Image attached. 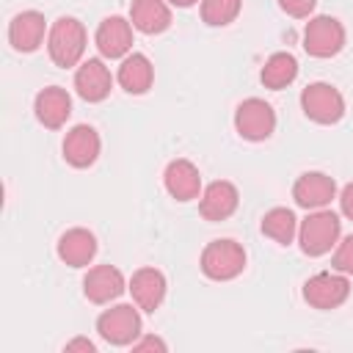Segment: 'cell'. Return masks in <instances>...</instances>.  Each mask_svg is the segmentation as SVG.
Listing matches in <instances>:
<instances>
[{"label":"cell","instance_id":"cell-1","mask_svg":"<svg viewBox=\"0 0 353 353\" xmlns=\"http://www.w3.org/2000/svg\"><path fill=\"white\" fill-rule=\"evenodd\" d=\"M339 234H342V221L336 212H331L325 207L309 212L298 226V243H301V251L306 256L328 254L339 243Z\"/></svg>","mask_w":353,"mask_h":353},{"label":"cell","instance_id":"cell-2","mask_svg":"<svg viewBox=\"0 0 353 353\" xmlns=\"http://www.w3.org/2000/svg\"><path fill=\"white\" fill-rule=\"evenodd\" d=\"M85 44H88V36H85V28L80 19L74 17H61L52 22L50 33H47V52L52 58L55 66H74L83 52H85Z\"/></svg>","mask_w":353,"mask_h":353},{"label":"cell","instance_id":"cell-3","mask_svg":"<svg viewBox=\"0 0 353 353\" xmlns=\"http://www.w3.org/2000/svg\"><path fill=\"white\" fill-rule=\"evenodd\" d=\"M201 273L212 281H229L245 268V248L234 240H212L201 251Z\"/></svg>","mask_w":353,"mask_h":353},{"label":"cell","instance_id":"cell-4","mask_svg":"<svg viewBox=\"0 0 353 353\" xmlns=\"http://www.w3.org/2000/svg\"><path fill=\"white\" fill-rule=\"evenodd\" d=\"M301 108L317 124H336L345 116V97L331 83H309L301 91Z\"/></svg>","mask_w":353,"mask_h":353},{"label":"cell","instance_id":"cell-5","mask_svg":"<svg viewBox=\"0 0 353 353\" xmlns=\"http://www.w3.org/2000/svg\"><path fill=\"white\" fill-rule=\"evenodd\" d=\"M345 47V25L336 17H312L303 28V50L314 58H331Z\"/></svg>","mask_w":353,"mask_h":353},{"label":"cell","instance_id":"cell-6","mask_svg":"<svg viewBox=\"0 0 353 353\" xmlns=\"http://www.w3.org/2000/svg\"><path fill=\"white\" fill-rule=\"evenodd\" d=\"M234 130L245 141H265L276 130V110L259 97L243 99L234 110Z\"/></svg>","mask_w":353,"mask_h":353},{"label":"cell","instance_id":"cell-7","mask_svg":"<svg viewBox=\"0 0 353 353\" xmlns=\"http://www.w3.org/2000/svg\"><path fill=\"white\" fill-rule=\"evenodd\" d=\"M97 331L108 345H132L141 334V314L130 303H116L97 317Z\"/></svg>","mask_w":353,"mask_h":353},{"label":"cell","instance_id":"cell-8","mask_svg":"<svg viewBox=\"0 0 353 353\" xmlns=\"http://www.w3.org/2000/svg\"><path fill=\"white\" fill-rule=\"evenodd\" d=\"M347 295H350V281H347V276L345 273H331V270H325V273H314L306 284H303V298H306V303L309 306H314V309H336V306H342L345 301H347Z\"/></svg>","mask_w":353,"mask_h":353},{"label":"cell","instance_id":"cell-9","mask_svg":"<svg viewBox=\"0 0 353 353\" xmlns=\"http://www.w3.org/2000/svg\"><path fill=\"white\" fill-rule=\"evenodd\" d=\"M336 196V182L323 171H306L292 185V199L303 210H323Z\"/></svg>","mask_w":353,"mask_h":353},{"label":"cell","instance_id":"cell-10","mask_svg":"<svg viewBox=\"0 0 353 353\" xmlns=\"http://www.w3.org/2000/svg\"><path fill=\"white\" fill-rule=\"evenodd\" d=\"M113 88V74L102 58H88L74 72V91L85 102H102Z\"/></svg>","mask_w":353,"mask_h":353},{"label":"cell","instance_id":"cell-11","mask_svg":"<svg viewBox=\"0 0 353 353\" xmlns=\"http://www.w3.org/2000/svg\"><path fill=\"white\" fill-rule=\"evenodd\" d=\"M94 41L102 58H124L132 47V22L124 17H105L97 28Z\"/></svg>","mask_w":353,"mask_h":353},{"label":"cell","instance_id":"cell-12","mask_svg":"<svg viewBox=\"0 0 353 353\" xmlns=\"http://www.w3.org/2000/svg\"><path fill=\"white\" fill-rule=\"evenodd\" d=\"M127 290L124 276L116 265H97L83 279V292L91 303H110Z\"/></svg>","mask_w":353,"mask_h":353},{"label":"cell","instance_id":"cell-13","mask_svg":"<svg viewBox=\"0 0 353 353\" xmlns=\"http://www.w3.org/2000/svg\"><path fill=\"white\" fill-rule=\"evenodd\" d=\"M99 146H102V141H99V135H97L94 127L74 124L66 132V138H63V157L74 168H88L99 157Z\"/></svg>","mask_w":353,"mask_h":353},{"label":"cell","instance_id":"cell-14","mask_svg":"<svg viewBox=\"0 0 353 353\" xmlns=\"http://www.w3.org/2000/svg\"><path fill=\"white\" fill-rule=\"evenodd\" d=\"M240 204V193L232 182L226 179H215L204 188L201 201H199V212L204 221H226Z\"/></svg>","mask_w":353,"mask_h":353},{"label":"cell","instance_id":"cell-15","mask_svg":"<svg viewBox=\"0 0 353 353\" xmlns=\"http://www.w3.org/2000/svg\"><path fill=\"white\" fill-rule=\"evenodd\" d=\"M33 110H36V119L47 127V130H58L66 124L69 113H72V97L66 94V88L61 85H47L36 94L33 99Z\"/></svg>","mask_w":353,"mask_h":353},{"label":"cell","instance_id":"cell-16","mask_svg":"<svg viewBox=\"0 0 353 353\" xmlns=\"http://www.w3.org/2000/svg\"><path fill=\"white\" fill-rule=\"evenodd\" d=\"M163 182H165V190H168L176 201H193V199H199V193H201V174H199V168H196L190 160H185V157L171 160V163L165 165Z\"/></svg>","mask_w":353,"mask_h":353},{"label":"cell","instance_id":"cell-17","mask_svg":"<svg viewBox=\"0 0 353 353\" xmlns=\"http://www.w3.org/2000/svg\"><path fill=\"white\" fill-rule=\"evenodd\" d=\"M44 33H47V19L44 14L39 11H22L11 19L8 25V41L14 50L19 52H33L41 47L44 41Z\"/></svg>","mask_w":353,"mask_h":353},{"label":"cell","instance_id":"cell-18","mask_svg":"<svg viewBox=\"0 0 353 353\" xmlns=\"http://www.w3.org/2000/svg\"><path fill=\"white\" fill-rule=\"evenodd\" d=\"M130 292L138 309L154 312L165 298V276L157 268H141L130 279Z\"/></svg>","mask_w":353,"mask_h":353},{"label":"cell","instance_id":"cell-19","mask_svg":"<svg viewBox=\"0 0 353 353\" xmlns=\"http://www.w3.org/2000/svg\"><path fill=\"white\" fill-rule=\"evenodd\" d=\"M94 254H97V237L83 226L66 229L58 237V256L69 268H85L94 259Z\"/></svg>","mask_w":353,"mask_h":353},{"label":"cell","instance_id":"cell-20","mask_svg":"<svg viewBox=\"0 0 353 353\" xmlns=\"http://www.w3.org/2000/svg\"><path fill=\"white\" fill-rule=\"evenodd\" d=\"M130 22L135 30L154 36L168 30L171 25V8L165 0H132L130 6Z\"/></svg>","mask_w":353,"mask_h":353},{"label":"cell","instance_id":"cell-21","mask_svg":"<svg viewBox=\"0 0 353 353\" xmlns=\"http://www.w3.org/2000/svg\"><path fill=\"white\" fill-rule=\"evenodd\" d=\"M116 80L127 94H146L152 88V80H154V66L143 52L124 55Z\"/></svg>","mask_w":353,"mask_h":353},{"label":"cell","instance_id":"cell-22","mask_svg":"<svg viewBox=\"0 0 353 353\" xmlns=\"http://www.w3.org/2000/svg\"><path fill=\"white\" fill-rule=\"evenodd\" d=\"M295 77H298V61H295V55H290V52H273V55L265 61L262 72H259L262 85L270 88V91L287 88Z\"/></svg>","mask_w":353,"mask_h":353},{"label":"cell","instance_id":"cell-23","mask_svg":"<svg viewBox=\"0 0 353 353\" xmlns=\"http://www.w3.org/2000/svg\"><path fill=\"white\" fill-rule=\"evenodd\" d=\"M262 234H268L279 245H290L295 240V234H298V218H295V212L287 210V207L268 210L265 218H262Z\"/></svg>","mask_w":353,"mask_h":353},{"label":"cell","instance_id":"cell-24","mask_svg":"<svg viewBox=\"0 0 353 353\" xmlns=\"http://www.w3.org/2000/svg\"><path fill=\"white\" fill-rule=\"evenodd\" d=\"M243 0H201V19L212 28H223L237 19Z\"/></svg>","mask_w":353,"mask_h":353},{"label":"cell","instance_id":"cell-25","mask_svg":"<svg viewBox=\"0 0 353 353\" xmlns=\"http://www.w3.org/2000/svg\"><path fill=\"white\" fill-rule=\"evenodd\" d=\"M331 265H334V270H339V273H345V276H353V234H347V237L336 245Z\"/></svg>","mask_w":353,"mask_h":353},{"label":"cell","instance_id":"cell-26","mask_svg":"<svg viewBox=\"0 0 353 353\" xmlns=\"http://www.w3.org/2000/svg\"><path fill=\"white\" fill-rule=\"evenodd\" d=\"M314 3H317V0H279L281 11H284V14H290V17H295V19L309 17V14H312V8H314Z\"/></svg>","mask_w":353,"mask_h":353},{"label":"cell","instance_id":"cell-27","mask_svg":"<svg viewBox=\"0 0 353 353\" xmlns=\"http://www.w3.org/2000/svg\"><path fill=\"white\" fill-rule=\"evenodd\" d=\"M339 207H342V215L353 221V182H347L339 193Z\"/></svg>","mask_w":353,"mask_h":353},{"label":"cell","instance_id":"cell-28","mask_svg":"<svg viewBox=\"0 0 353 353\" xmlns=\"http://www.w3.org/2000/svg\"><path fill=\"white\" fill-rule=\"evenodd\" d=\"M132 350H165V342L157 336H143V339L132 342Z\"/></svg>","mask_w":353,"mask_h":353},{"label":"cell","instance_id":"cell-29","mask_svg":"<svg viewBox=\"0 0 353 353\" xmlns=\"http://www.w3.org/2000/svg\"><path fill=\"white\" fill-rule=\"evenodd\" d=\"M66 353H72V350H85V353H94L97 350V345L91 342V339H85V336H77V339H72V342H66V347H63Z\"/></svg>","mask_w":353,"mask_h":353},{"label":"cell","instance_id":"cell-30","mask_svg":"<svg viewBox=\"0 0 353 353\" xmlns=\"http://www.w3.org/2000/svg\"><path fill=\"white\" fill-rule=\"evenodd\" d=\"M171 6H176V8H190V6H196L199 0H168Z\"/></svg>","mask_w":353,"mask_h":353}]
</instances>
